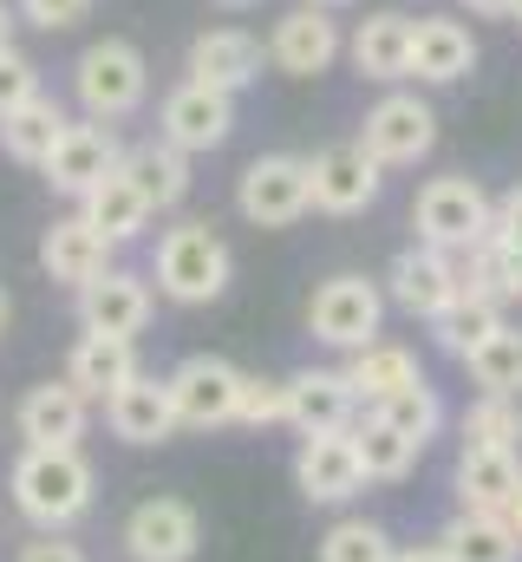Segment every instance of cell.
<instances>
[{
	"instance_id": "23",
	"label": "cell",
	"mask_w": 522,
	"mask_h": 562,
	"mask_svg": "<svg viewBox=\"0 0 522 562\" xmlns=\"http://www.w3.org/2000/svg\"><path fill=\"white\" fill-rule=\"evenodd\" d=\"M105 425H112V438H125V445H170V438H177L170 386H163L157 373H137L130 386H118V393L105 400Z\"/></svg>"
},
{
	"instance_id": "49",
	"label": "cell",
	"mask_w": 522,
	"mask_h": 562,
	"mask_svg": "<svg viewBox=\"0 0 522 562\" xmlns=\"http://www.w3.org/2000/svg\"><path fill=\"white\" fill-rule=\"evenodd\" d=\"M510 20H517V26H522V0H517V13H510Z\"/></svg>"
},
{
	"instance_id": "37",
	"label": "cell",
	"mask_w": 522,
	"mask_h": 562,
	"mask_svg": "<svg viewBox=\"0 0 522 562\" xmlns=\"http://www.w3.org/2000/svg\"><path fill=\"white\" fill-rule=\"evenodd\" d=\"M236 425H287V380H268V373H249L242 380V406H236Z\"/></svg>"
},
{
	"instance_id": "44",
	"label": "cell",
	"mask_w": 522,
	"mask_h": 562,
	"mask_svg": "<svg viewBox=\"0 0 522 562\" xmlns=\"http://www.w3.org/2000/svg\"><path fill=\"white\" fill-rule=\"evenodd\" d=\"M13 26H20V13H13V7H7V0H0V53H7V46H13Z\"/></svg>"
},
{
	"instance_id": "45",
	"label": "cell",
	"mask_w": 522,
	"mask_h": 562,
	"mask_svg": "<svg viewBox=\"0 0 522 562\" xmlns=\"http://www.w3.org/2000/svg\"><path fill=\"white\" fill-rule=\"evenodd\" d=\"M503 524H510V530H517V537H522V484H517V491H510V504H503Z\"/></svg>"
},
{
	"instance_id": "35",
	"label": "cell",
	"mask_w": 522,
	"mask_h": 562,
	"mask_svg": "<svg viewBox=\"0 0 522 562\" xmlns=\"http://www.w3.org/2000/svg\"><path fill=\"white\" fill-rule=\"evenodd\" d=\"M392 530L373 517H333L320 537V562H392Z\"/></svg>"
},
{
	"instance_id": "22",
	"label": "cell",
	"mask_w": 522,
	"mask_h": 562,
	"mask_svg": "<svg viewBox=\"0 0 522 562\" xmlns=\"http://www.w3.org/2000/svg\"><path fill=\"white\" fill-rule=\"evenodd\" d=\"M477 72V33L464 20H418L411 26V79L418 86H464Z\"/></svg>"
},
{
	"instance_id": "6",
	"label": "cell",
	"mask_w": 522,
	"mask_h": 562,
	"mask_svg": "<svg viewBox=\"0 0 522 562\" xmlns=\"http://www.w3.org/2000/svg\"><path fill=\"white\" fill-rule=\"evenodd\" d=\"M242 367L223 360V353H183L163 386H170V406H177V431H223L236 425V406H242Z\"/></svg>"
},
{
	"instance_id": "32",
	"label": "cell",
	"mask_w": 522,
	"mask_h": 562,
	"mask_svg": "<svg viewBox=\"0 0 522 562\" xmlns=\"http://www.w3.org/2000/svg\"><path fill=\"white\" fill-rule=\"evenodd\" d=\"M353 451H360L366 484H398V477H411V471H418V458H424V445H418V438H405V431H392L379 413H366V419L353 425Z\"/></svg>"
},
{
	"instance_id": "15",
	"label": "cell",
	"mask_w": 522,
	"mask_h": 562,
	"mask_svg": "<svg viewBox=\"0 0 522 562\" xmlns=\"http://www.w3.org/2000/svg\"><path fill=\"white\" fill-rule=\"evenodd\" d=\"M157 314V288L137 269H105L99 281L79 288V327L86 334H112V340H137Z\"/></svg>"
},
{
	"instance_id": "38",
	"label": "cell",
	"mask_w": 522,
	"mask_h": 562,
	"mask_svg": "<svg viewBox=\"0 0 522 562\" xmlns=\"http://www.w3.org/2000/svg\"><path fill=\"white\" fill-rule=\"evenodd\" d=\"M26 99H39V66H33L26 53H13V46H7V53H0V119H7V112H20Z\"/></svg>"
},
{
	"instance_id": "21",
	"label": "cell",
	"mask_w": 522,
	"mask_h": 562,
	"mask_svg": "<svg viewBox=\"0 0 522 562\" xmlns=\"http://www.w3.org/2000/svg\"><path fill=\"white\" fill-rule=\"evenodd\" d=\"M112 256H118V249H112L79 210H72V216H53V229L39 236V269H46V281H59V288H72V294H79L86 281H99L105 269H118Z\"/></svg>"
},
{
	"instance_id": "43",
	"label": "cell",
	"mask_w": 522,
	"mask_h": 562,
	"mask_svg": "<svg viewBox=\"0 0 522 562\" xmlns=\"http://www.w3.org/2000/svg\"><path fill=\"white\" fill-rule=\"evenodd\" d=\"M392 562H444L438 543H418V550H392Z\"/></svg>"
},
{
	"instance_id": "46",
	"label": "cell",
	"mask_w": 522,
	"mask_h": 562,
	"mask_svg": "<svg viewBox=\"0 0 522 562\" xmlns=\"http://www.w3.org/2000/svg\"><path fill=\"white\" fill-rule=\"evenodd\" d=\"M223 13H249V7H261V0H216Z\"/></svg>"
},
{
	"instance_id": "33",
	"label": "cell",
	"mask_w": 522,
	"mask_h": 562,
	"mask_svg": "<svg viewBox=\"0 0 522 562\" xmlns=\"http://www.w3.org/2000/svg\"><path fill=\"white\" fill-rule=\"evenodd\" d=\"M464 373L477 380V393H503V400H522V327H497L470 360H464Z\"/></svg>"
},
{
	"instance_id": "4",
	"label": "cell",
	"mask_w": 522,
	"mask_h": 562,
	"mask_svg": "<svg viewBox=\"0 0 522 562\" xmlns=\"http://www.w3.org/2000/svg\"><path fill=\"white\" fill-rule=\"evenodd\" d=\"M490 216H497V196L477 183V177H431L411 203V229L424 249H444V256H464L490 236Z\"/></svg>"
},
{
	"instance_id": "42",
	"label": "cell",
	"mask_w": 522,
	"mask_h": 562,
	"mask_svg": "<svg viewBox=\"0 0 522 562\" xmlns=\"http://www.w3.org/2000/svg\"><path fill=\"white\" fill-rule=\"evenodd\" d=\"M464 13H477V20H510L517 13V0H457Z\"/></svg>"
},
{
	"instance_id": "18",
	"label": "cell",
	"mask_w": 522,
	"mask_h": 562,
	"mask_svg": "<svg viewBox=\"0 0 522 562\" xmlns=\"http://www.w3.org/2000/svg\"><path fill=\"white\" fill-rule=\"evenodd\" d=\"M287 425L300 438L314 431H353L360 425V393L340 367H300L287 373Z\"/></svg>"
},
{
	"instance_id": "26",
	"label": "cell",
	"mask_w": 522,
	"mask_h": 562,
	"mask_svg": "<svg viewBox=\"0 0 522 562\" xmlns=\"http://www.w3.org/2000/svg\"><path fill=\"white\" fill-rule=\"evenodd\" d=\"M118 170L137 183V196L150 203V216H170V210H183V196H190V157L170 150L163 138L130 144L125 157H118Z\"/></svg>"
},
{
	"instance_id": "1",
	"label": "cell",
	"mask_w": 522,
	"mask_h": 562,
	"mask_svg": "<svg viewBox=\"0 0 522 562\" xmlns=\"http://www.w3.org/2000/svg\"><path fill=\"white\" fill-rule=\"evenodd\" d=\"M7 491H13V510L33 530H72L99 497V471L79 445H20V458L7 471Z\"/></svg>"
},
{
	"instance_id": "47",
	"label": "cell",
	"mask_w": 522,
	"mask_h": 562,
	"mask_svg": "<svg viewBox=\"0 0 522 562\" xmlns=\"http://www.w3.org/2000/svg\"><path fill=\"white\" fill-rule=\"evenodd\" d=\"M7 321H13V301H7V288H0V334H7Z\"/></svg>"
},
{
	"instance_id": "7",
	"label": "cell",
	"mask_w": 522,
	"mask_h": 562,
	"mask_svg": "<svg viewBox=\"0 0 522 562\" xmlns=\"http://www.w3.org/2000/svg\"><path fill=\"white\" fill-rule=\"evenodd\" d=\"M360 144L386 164V170H411L438 150V105L424 92H405V86H386L366 119H360Z\"/></svg>"
},
{
	"instance_id": "36",
	"label": "cell",
	"mask_w": 522,
	"mask_h": 562,
	"mask_svg": "<svg viewBox=\"0 0 522 562\" xmlns=\"http://www.w3.org/2000/svg\"><path fill=\"white\" fill-rule=\"evenodd\" d=\"M366 413H379V419H386L392 431H405V438L431 445V438H438V425H444V400H438V386H431V380H418V386L392 393V400L366 406Z\"/></svg>"
},
{
	"instance_id": "5",
	"label": "cell",
	"mask_w": 522,
	"mask_h": 562,
	"mask_svg": "<svg viewBox=\"0 0 522 562\" xmlns=\"http://www.w3.org/2000/svg\"><path fill=\"white\" fill-rule=\"evenodd\" d=\"M386 288L373 276H327L314 294H307V334L333 353H360L379 340L386 327Z\"/></svg>"
},
{
	"instance_id": "28",
	"label": "cell",
	"mask_w": 522,
	"mask_h": 562,
	"mask_svg": "<svg viewBox=\"0 0 522 562\" xmlns=\"http://www.w3.org/2000/svg\"><path fill=\"white\" fill-rule=\"evenodd\" d=\"M424 327H431V340H438L451 360H470V353L503 327V301H497V294H484V288H464V294H457L451 307H438Z\"/></svg>"
},
{
	"instance_id": "8",
	"label": "cell",
	"mask_w": 522,
	"mask_h": 562,
	"mask_svg": "<svg viewBox=\"0 0 522 562\" xmlns=\"http://www.w3.org/2000/svg\"><path fill=\"white\" fill-rule=\"evenodd\" d=\"M307 210H314L307 157H294V150H268L236 177V216L249 229H294Z\"/></svg>"
},
{
	"instance_id": "41",
	"label": "cell",
	"mask_w": 522,
	"mask_h": 562,
	"mask_svg": "<svg viewBox=\"0 0 522 562\" xmlns=\"http://www.w3.org/2000/svg\"><path fill=\"white\" fill-rule=\"evenodd\" d=\"M490 236H503V243H517V249H522V183H517V190H503V196H497Z\"/></svg>"
},
{
	"instance_id": "24",
	"label": "cell",
	"mask_w": 522,
	"mask_h": 562,
	"mask_svg": "<svg viewBox=\"0 0 522 562\" xmlns=\"http://www.w3.org/2000/svg\"><path fill=\"white\" fill-rule=\"evenodd\" d=\"M144 373V360H137V340H112V334H79L72 340V353H66V380L92 400V406H105L118 386H130Z\"/></svg>"
},
{
	"instance_id": "34",
	"label": "cell",
	"mask_w": 522,
	"mask_h": 562,
	"mask_svg": "<svg viewBox=\"0 0 522 562\" xmlns=\"http://www.w3.org/2000/svg\"><path fill=\"white\" fill-rule=\"evenodd\" d=\"M464 445H490V451H517L522 445V400H503V393H477L464 406Z\"/></svg>"
},
{
	"instance_id": "40",
	"label": "cell",
	"mask_w": 522,
	"mask_h": 562,
	"mask_svg": "<svg viewBox=\"0 0 522 562\" xmlns=\"http://www.w3.org/2000/svg\"><path fill=\"white\" fill-rule=\"evenodd\" d=\"M13 562H92V557H86L66 530H39L33 543H20V557H13Z\"/></svg>"
},
{
	"instance_id": "19",
	"label": "cell",
	"mask_w": 522,
	"mask_h": 562,
	"mask_svg": "<svg viewBox=\"0 0 522 562\" xmlns=\"http://www.w3.org/2000/svg\"><path fill=\"white\" fill-rule=\"evenodd\" d=\"M13 431H20V445H79L92 431V400L72 380H39L20 393Z\"/></svg>"
},
{
	"instance_id": "9",
	"label": "cell",
	"mask_w": 522,
	"mask_h": 562,
	"mask_svg": "<svg viewBox=\"0 0 522 562\" xmlns=\"http://www.w3.org/2000/svg\"><path fill=\"white\" fill-rule=\"evenodd\" d=\"M307 190H314V210L320 216H366L386 196V164L360 138L327 144V150L307 157Z\"/></svg>"
},
{
	"instance_id": "25",
	"label": "cell",
	"mask_w": 522,
	"mask_h": 562,
	"mask_svg": "<svg viewBox=\"0 0 522 562\" xmlns=\"http://www.w3.org/2000/svg\"><path fill=\"white\" fill-rule=\"evenodd\" d=\"M517 484H522V458L517 451H490V445H464V458L451 471L457 510H484V517H503Z\"/></svg>"
},
{
	"instance_id": "48",
	"label": "cell",
	"mask_w": 522,
	"mask_h": 562,
	"mask_svg": "<svg viewBox=\"0 0 522 562\" xmlns=\"http://www.w3.org/2000/svg\"><path fill=\"white\" fill-rule=\"evenodd\" d=\"M300 7H327L333 13V7H353V0H300Z\"/></svg>"
},
{
	"instance_id": "14",
	"label": "cell",
	"mask_w": 522,
	"mask_h": 562,
	"mask_svg": "<svg viewBox=\"0 0 522 562\" xmlns=\"http://www.w3.org/2000/svg\"><path fill=\"white\" fill-rule=\"evenodd\" d=\"M294 491L314 504V510H340L366 491V471H360V451H353V431H314L300 438L294 451Z\"/></svg>"
},
{
	"instance_id": "13",
	"label": "cell",
	"mask_w": 522,
	"mask_h": 562,
	"mask_svg": "<svg viewBox=\"0 0 522 562\" xmlns=\"http://www.w3.org/2000/svg\"><path fill=\"white\" fill-rule=\"evenodd\" d=\"M261 46H268V66H274V72H287V79H320V72H333V59L347 53V33H340V20H333L327 7H294V13L274 20V33H268Z\"/></svg>"
},
{
	"instance_id": "39",
	"label": "cell",
	"mask_w": 522,
	"mask_h": 562,
	"mask_svg": "<svg viewBox=\"0 0 522 562\" xmlns=\"http://www.w3.org/2000/svg\"><path fill=\"white\" fill-rule=\"evenodd\" d=\"M92 7H99V0H13V13H20L26 26H39V33H66V26H79V20H92Z\"/></svg>"
},
{
	"instance_id": "29",
	"label": "cell",
	"mask_w": 522,
	"mask_h": 562,
	"mask_svg": "<svg viewBox=\"0 0 522 562\" xmlns=\"http://www.w3.org/2000/svg\"><path fill=\"white\" fill-rule=\"evenodd\" d=\"M340 373L353 380L360 406H379V400H392V393H405V386H418V380H424L418 353H411V347H398V340H373V347L347 353V367H340Z\"/></svg>"
},
{
	"instance_id": "17",
	"label": "cell",
	"mask_w": 522,
	"mask_h": 562,
	"mask_svg": "<svg viewBox=\"0 0 522 562\" xmlns=\"http://www.w3.org/2000/svg\"><path fill=\"white\" fill-rule=\"evenodd\" d=\"M261 66H268V46H261L249 26H203V33L190 40V53H183V72H190L196 86L229 92V99L256 86Z\"/></svg>"
},
{
	"instance_id": "11",
	"label": "cell",
	"mask_w": 522,
	"mask_h": 562,
	"mask_svg": "<svg viewBox=\"0 0 522 562\" xmlns=\"http://www.w3.org/2000/svg\"><path fill=\"white\" fill-rule=\"evenodd\" d=\"M464 269H470V249L464 256H444V249H424V243H411V249H398L386 269V301L392 307H405L411 321H431L438 307H451L457 294H464Z\"/></svg>"
},
{
	"instance_id": "3",
	"label": "cell",
	"mask_w": 522,
	"mask_h": 562,
	"mask_svg": "<svg viewBox=\"0 0 522 562\" xmlns=\"http://www.w3.org/2000/svg\"><path fill=\"white\" fill-rule=\"evenodd\" d=\"M72 99H79V112L86 119H99V125H118L130 112H144V99H150V59L130 46V40H92L79 59H72Z\"/></svg>"
},
{
	"instance_id": "10",
	"label": "cell",
	"mask_w": 522,
	"mask_h": 562,
	"mask_svg": "<svg viewBox=\"0 0 522 562\" xmlns=\"http://www.w3.org/2000/svg\"><path fill=\"white\" fill-rule=\"evenodd\" d=\"M229 132H236V99H229V92H216V86L183 79V86H170V92H163V105H157V138L170 144V150H183V157L223 150Z\"/></svg>"
},
{
	"instance_id": "12",
	"label": "cell",
	"mask_w": 522,
	"mask_h": 562,
	"mask_svg": "<svg viewBox=\"0 0 522 562\" xmlns=\"http://www.w3.org/2000/svg\"><path fill=\"white\" fill-rule=\"evenodd\" d=\"M125 557L130 562H196L203 550V517L183 497H144L125 517Z\"/></svg>"
},
{
	"instance_id": "2",
	"label": "cell",
	"mask_w": 522,
	"mask_h": 562,
	"mask_svg": "<svg viewBox=\"0 0 522 562\" xmlns=\"http://www.w3.org/2000/svg\"><path fill=\"white\" fill-rule=\"evenodd\" d=\"M150 281H157V294L177 301V307H209V301H223L229 281H236V249H229L209 223L183 216V223H170V229L157 236Z\"/></svg>"
},
{
	"instance_id": "20",
	"label": "cell",
	"mask_w": 522,
	"mask_h": 562,
	"mask_svg": "<svg viewBox=\"0 0 522 562\" xmlns=\"http://www.w3.org/2000/svg\"><path fill=\"white\" fill-rule=\"evenodd\" d=\"M411 26L418 20H405L398 7H379L347 33V59L366 86H405L411 79Z\"/></svg>"
},
{
	"instance_id": "16",
	"label": "cell",
	"mask_w": 522,
	"mask_h": 562,
	"mask_svg": "<svg viewBox=\"0 0 522 562\" xmlns=\"http://www.w3.org/2000/svg\"><path fill=\"white\" fill-rule=\"evenodd\" d=\"M118 157H125V144L112 125H99V119H86V125H66L59 144L46 150V164H39V177H46V190H59V196H86L99 177H112L118 170Z\"/></svg>"
},
{
	"instance_id": "30",
	"label": "cell",
	"mask_w": 522,
	"mask_h": 562,
	"mask_svg": "<svg viewBox=\"0 0 522 562\" xmlns=\"http://www.w3.org/2000/svg\"><path fill=\"white\" fill-rule=\"evenodd\" d=\"M438 550H444V562H522V537L503 517L457 510V517L438 530Z\"/></svg>"
},
{
	"instance_id": "27",
	"label": "cell",
	"mask_w": 522,
	"mask_h": 562,
	"mask_svg": "<svg viewBox=\"0 0 522 562\" xmlns=\"http://www.w3.org/2000/svg\"><path fill=\"white\" fill-rule=\"evenodd\" d=\"M79 216L112 243V249H125V243H144V229H150V203L137 196V183H130L125 170H112V177H99L86 196H79Z\"/></svg>"
},
{
	"instance_id": "31",
	"label": "cell",
	"mask_w": 522,
	"mask_h": 562,
	"mask_svg": "<svg viewBox=\"0 0 522 562\" xmlns=\"http://www.w3.org/2000/svg\"><path fill=\"white\" fill-rule=\"evenodd\" d=\"M66 125H72V119H66V105L39 92V99H26L20 112H7V119H0V150H7L13 164L39 170V164H46V150L59 144V132H66Z\"/></svg>"
}]
</instances>
